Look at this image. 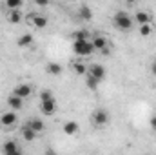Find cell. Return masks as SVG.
Returning a JSON list of instances; mask_svg holds the SVG:
<instances>
[{"instance_id": "1", "label": "cell", "mask_w": 156, "mask_h": 155, "mask_svg": "<svg viewBox=\"0 0 156 155\" xmlns=\"http://www.w3.org/2000/svg\"><path fill=\"white\" fill-rule=\"evenodd\" d=\"M113 22H115V26H116L118 29H122V31H129V29L133 28V18H131V15L125 13V11H116Z\"/></svg>"}, {"instance_id": "2", "label": "cell", "mask_w": 156, "mask_h": 155, "mask_svg": "<svg viewBox=\"0 0 156 155\" xmlns=\"http://www.w3.org/2000/svg\"><path fill=\"white\" fill-rule=\"evenodd\" d=\"M73 51L76 53L78 57H89L94 53V47L91 44V39L89 40H76L73 42Z\"/></svg>"}, {"instance_id": "3", "label": "cell", "mask_w": 156, "mask_h": 155, "mask_svg": "<svg viewBox=\"0 0 156 155\" xmlns=\"http://www.w3.org/2000/svg\"><path fill=\"white\" fill-rule=\"evenodd\" d=\"M87 75L93 78H96L98 82H102V80H105L107 78V70L102 66V64H98V62H94V64H91L89 68H87Z\"/></svg>"}, {"instance_id": "4", "label": "cell", "mask_w": 156, "mask_h": 155, "mask_svg": "<svg viewBox=\"0 0 156 155\" xmlns=\"http://www.w3.org/2000/svg\"><path fill=\"white\" fill-rule=\"evenodd\" d=\"M91 120H93V124L94 126H105L107 122H109V112L107 110H94L93 112V115H91Z\"/></svg>"}, {"instance_id": "5", "label": "cell", "mask_w": 156, "mask_h": 155, "mask_svg": "<svg viewBox=\"0 0 156 155\" xmlns=\"http://www.w3.org/2000/svg\"><path fill=\"white\" fill-rule=\"evenodd\" d=\"M91 44H93V47H94V51H102V53H109V47H107V39L105 37H102V35H96V37H93L91 39Z\"/></svg>"}, {"instance_id": "6", "label": "cell", "mask_w": 156, "mask_h": 155, "mask_svg": "<svg viewBox=\"0 0 156 155\" xmlns=\"http://www.w3.org/2000/svg\"><path fill=\"white\" fill-rule=\"evenodd\" d=\"M31 93H33V88H31L29 84H16V86L13 88V95L20 97L22 100H24V99H27Z\"/></svg>"}, {"instance_id": "7", "label": "cell", "mask_w": 156, "mask_h": 155, "mask_svg": "<svg viewBox=\"0 0 156 155\" xmlns=\"http://www.w3.org/2000/svg\"><path fill=\"white\" fill-rule=\"evenodd\" d=\"M40 112L47 117L55 115V112H56V100H44V102H40Z\"/></svg>"}, {"instance_id": "8", "label": "cell", "mask_w": 156, "mask_h": 155, "mask_svg": "<svg viewBox=\"0 0 156 155\" xmlns=\"http://www.w3.org/2000/svg\"><path fill=\"white\" fill-rule=\"evenodd\" d=\"M5 102H7V106L11 108V112H18V110H22V106H24V100H22L20 97L13 95V93L7 97V100H5Z\"/></svg>"}, {"instance_id": "9", "label": "cell", "mask_w": 156, "mask_h": 155, "mask_svg": "<svg viewBox=\"0 0 156 155\" xmlns=\"http://www.w3.org/2000/svg\"><path fill=\"white\" fill-rule=\"evenodd\" d=\"M62 130H64V133L66 135H76L78 131H80V124H78L76 120H67V122H64V126H62Z\"/></svg>"}, {"instance_id": "10", "label": "cell", "mask_w": 156, "mask_h": 155, "mask_svg": "<svg viewBox=\"0 0 156 155\" xmlns=\"http://www.w3.org/2000/svg\"><path fill=\"white\" fill-rule=\"evenodd\" d=\"M15 122H16V112H5V113L0 115V124L5 126V128L13 126Z\"/></svg>"}, {"instance_id": "11", "label": "cell", "mask_w": 156, "mask_h": 155, "mask_svg": "<svg viewBox=\"0 0 156 155\" xmlns=\"http://www.w3.org/2000/svg\"><path fill=\"white\" fill-rule=\"evenodd\" d=\"M31 24H33L37 29H44V28L49 24V20H47V17H44V15H33V17H31Z\"/></svg>"}, {"instance_id": "12", "label": "cell", "mask_w": 156, "mask_h": 155, "mask_svg": "<svg viewBox=\"0 0 156 155\" xmlns=\"http://www.w3.org/2000/svg\"><path fill=\"white\" fill-rule=\"evenodd\" d=\"M78 15H80V18L85 20V22L93 20V9H91L89 6H85V4H82V6L78 7Z\"/></svg>"}, {"instance_id": "13", "label": "cell", "mask_w": 156, "mask_h": 155, "mask_svg": "<svg viewBox=\"0 0 156 155\" xmlns=\"http://www.w3.org/2000/svg\"><path fill=\"white\" fill-rule=\"evenodd\" d=\"M20 135H22V139H24L26 142H33V141L37 139V133H35V131H33V130H31L27 124H26V126L20 130Z\"/></svg>"}, {"instance_id": "14", "label": "cell", "mask_w": 156, "mask_h": 155, "mask_svg": "<svg viewBox=\"0 0 156 155\" xmlns=\"http://www.w3.org/2000/svg\"><path fill=\"white\" fill-rule=\"evenodd\" d=\"M27 126H29V128H31V130H33V131H35L37 135H38L40 131H44V128H45V124H44V120H42V119H38V117H35V119H31Z\"/></svg>"}, {"instance_id": "15", "label": "cell", "mask_w": 156, "mask_h": 155, "mask_svg": "<svg viewBox=\"0 0 156 155\" xmlns=\"http://www.w3.org/2000/svg\"><path fill=\"white\" fill-rule=\"evenodd\" d=\"M134 18H136V22H138L140 26H144V24H151V20H153V17H151L147 11H136Z\"/></svg>"}, {"instance_id": "16", "label": "cell", "mask_w": 156, "mask_h": 155, "mask_svg": "<svg viewBox=\"0 0 156 155\" xmlns=\"http://www.w3.org/2000/svg\"><path fill=\"white\" fill-rule=\"evenodd\" d=\"M16 150H20V148H18V144H16L15 141H5V142L2 144V152H4V155H11V153H15Z\"/></svg>"}, {"instance_id": "17", "label": "cell", "mask_w": 156, "mask_h": 155, "mask_svg": "<svg viewBox=\"0 0 156 155\" xmlns=\"http://www.w3.org/2000/svg\"><path fill=\"white\" fill-rule=\"evenodd\" d=\"M18 47H29L33 44V35L31 33H24L22 37H18Z\"/></svg>"}, {"instance_id": "18", "label": "cell", "mask_w": 156, "mask_h": 155, "mask_svg": "<svg viewBox=\"0 0 156 155\" xmlns=\"http://www.w3.org/2000/svg\"><path fill=\"white\" fill-rule=\"evenodd\" d=\"M45 70H47V73H49V75H53V77H58V75L62 73V66H60L58 62H49Z\"/></svg>"}, {"instance_id": "19", "label": "cell", "mask_w": 156, "mask_h": 155, "mask_svg": "<svg viewBox=\"0 0 156 155\" xmlns=\"http://www.w3.org/2000/svg\"><path fill=\"white\" fill-rule=\"evenodd\" d=\"M7 20H9L11 24H18V22L22 20V11H20V9H16V11H9V13H7Z\"/></svg>"}, {"instance_id": "20", "label": "cell", "mask_w": 156, "mask_h": 155, "mask_svg": "<svg viewBox=\"0 0 156 155\" xmlns=\"http://www.w3.org/2000/svg\"><path fill=\"white\" fill-rule=\"evenodd\" d=\"M24 2L22 0H5V7L9 11H16V9H22Z\"/></svg>"}, {"instance_id": "21", "label": "cell", "mask_w": 156, "mask_h": 155, "mask_svg": "<svg viewBox=\"0 0 156 155\" xmlns=\"http://www.w3.org/2000/svg\"><path fill=\"white\" fill-rule=\"evenodd\" d=\"M73 71H75L76 75H87V66H85L83 62H75V64H73Z\"/></svg>"}, {"instance_id": "22", "label": "cell", "mask_w": 156, "mask_h": 155, "mask_svg": "<svg viewBox=\"0 0 156 155\" xmlns=\"http://www.w3.org/2000/svg\"><path fill=\"white\" fill-rule=\"evenodd\" d=\"M44 100H55V95H53L51 89H42L40 91V102H44Z\"/></svg>"}, {"instance_id": "23", "label": "cell", "mask_w": 156, "mask_h": 155, "mask_svg": "<svg viewBox=\"0 0 156 155\" xmlns=\"http://www.w3.org/2000/svg\"><path fill=\"white\" fill-rule=\"evenodd\" d=\"M140 35L142 37H149L151 33H153V24H144V26H140Z\"/></svg>"}, {"instance_id": "24", "label": "cell", "mask_w": 156, "mask_h": 155, "mask_svg": "<svg viewBox=\"0 0 156 155\" xmlns=\"http://www.w3.org/2000/svg\"><path fill=\"white\" fill-rule=\"evenodd\" d=\"M73 40L76 42V40H89V35H87V31H83V29H78L73 33Z\"/></svg>"}, {"instance_id": "25", "label": "cell", "mask_w": 156, "mask_h": 155, "mask_svg": "<svg viewBox=\"0 0 156 155\" xmlns=\"http://www.w3.org/2000/svg\"><path fill=\"white\" fill-rule=\"evenodd\" d=\"M85 84H87V88H89L91 91H94V89H98V84H100V82H98L96 78H93V77H89V75H87V78H85Z\"/></svg>"}, {"instance_id": "26", "label": "cell", "mask_w": 156, "mask_h": 155, "mask_svg": "<svg viewBox=\"0 0 156 155\" xmlns=\"http://www.w3.org/2000/svg\"><path fill=\"white\" fill-rule=\"evenodd\" d=\"M149 124H151V128H153V130L156 131V115H154V117H151V120H149Z\"/></svg>"}, {"instance_id": "27", "label": "cell", "mask_w": 156, "mask_h": 155, "mask_svg": "<svg viewBox=\"0 0 156 155\" xmlns=\"http://www.w3.org/2000/svg\"><path fill=\"white\" fill-rule=\"evenodd\" d=\"M151 73H153V75L156 77V59L153 60V62H151Z\"/></svg>"}, {"instance_id": "28", "label": "cell", "mask_w": 156, "mask_h": 155, "mask_svg": "<svg viewBox=\"0 0 156 155\" xmlns=\"http://www.w3.org/2000/svg\"><path fill=\"white\" fill-rule=\"evenodd\" d=\"M44 155H58V153H56V152H55L53 148H47V150L44 152Z\"/></svg>"}, {"instance_id": "29", "label": "cell", "mask_w": 156, "mask_h": 155, "mask_svg": "<svg viewBox=\"0 0 156 155\" xmlns=\"http://www.w3.org/2000/svg\"><path fill=\"white\" fill-rule=\"evenodd\" d=\"M37 4H38V6H47V2H45V0H38Z\"/></svg>"}, {"instance_id": "30", "label": "cell", "mask_w": 156, "mask_h": 155, "mask_svg": "<svg viewBox=\"0 0 156 155\" xmlns=\"http://www.w3.org/2000/svg\"><path fill=\"white\" fill-rule=\"evenodd\" d=\"M11 155H24V153H22V150H16L15 153H11Z\"/></svg>"}]
</instances>
